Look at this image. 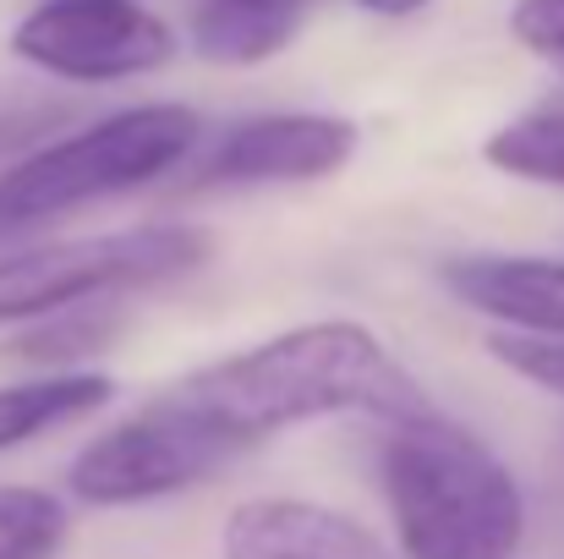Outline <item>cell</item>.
<instances>
[{
	"instance_id": "6da1fadb",
	"label": "cell",
	"mask_w": 564,
	"mask_h": 559,
	"mask_svg": "<svg viewBox=\"0 0 564 559\" xmlns=\"http://www.w3.org/2000/svg\"><path fill=\"white\" fill-rule=\"evenodd\" d=\"M182 417L203 422L236 450H252L296 422L313 417H422L433 411L422 384L389 357L368 324L357 319H318L296 324L263 346H247L225 363L187 373L160 395Z\"/></svg>"
},
{
	"instance_id": "7a4b0ae2",
	"label": "cell",
	"mask_w": 564,
	"mask_h": 559,
	"mask_svg": "<svg viewBox=\"0 0 564 559\" xmlns=\"http://www.w3.org/2000/svg\"><path fill=\"white\" fill-rule=\"evenodd\" d=\"M378 477L405 559H516L527 538L516 472L438 411L383 428Z\"/></svg>"
},
{
	"instance_id": "3957f363",
	"label": "cell",
	"mask_w": 564,
	"mask_h": 559,
	"mask_svg": "<svg viewBox=\"0 0 564 559\" xmlns=\"http://www.w3.org/2000/svg\"><path fill=\"white\" fill-rule=\"evenodd\" d=\"M203 138V116L187 105H132L39 154L0 171V236L39 230L72 208L138 192L182 171Z\"/></svg>"
},
{
	"instance_id": "277c9868",
	"label": "cell",
	"mask_w": 564,
	"mask_h": 559,
	"mask_svg": "<svg viewBox=\"0 0 564 559\" xmlns=\"http://www.w3.org/2000/svg\"><path fill=\"white\" fill-rule=\"evenodd\" d=\"M214 258V236L203 225H127L105 236H77V241H50L28 252L0 258V330L6 324H39L105 297L171 286Z\"/></svg>"
},
{
	"instance_id": "5b68a950",
	"label": "cell",
	"mask_w": 564,
	"mask_h": 559,
	"mask_svg": "<svg viewBox=\"0 0 564 559\" xmlns=\"http://www.w3.org/2000/svg\"><path fill=\"white\" fill-rule=\"evenodd\" d=\"M241 450L225 444L219 433H208L203 422L182 417L165 400H149L138 417L105 428L99 439H88L72 461V494L83 505L99 510H121V505H149L165 494H182L208 483L219 466H230Z\"/></svg>"
},
{
	"instance_id": "8992f818",
	"label": "cell",
	"mask_w": 564,
	"mask_h": 559,
	"mask_svg": "<svg viewBox=\"0 0 564 559\" xmlns=\"http://www.w3.org/2000/svg\"><path fill=\"white\" fill-rule=\"evenodd\" d=\"M11 50L66 83H121L160 72L176 55V33L138 0H44L17 22Z\"/></svg>"
},
{
	"instance_id": "52a82bcc",
	"label": "cell",
	"mask_w": 564,
	"mask_h": 559,
	"mask_svg": "<svg viewBox=\"0 0 564 559\" xmlns=\"http://www.w3.org/2000/svg\"><path fill=\"white\" fill-rule=\"evenodd\" d=\"M357 154V127L346 116L280 110L236 121L187 176V186H269L324 182Z\"/></svg>"
},
{
	"instance_id": "ba28073f",
	"label": "cell",
	"mask_w": 564,
	"mask_h": 559,
	"mask_svg": "<svg viewBox=\"0 0 564 559\" xmlns=\"http://www.w3.org/2000/svg\"><path fill=\"white\" fill-rule=\"evenodd\" d=\"M438 280L460 308L494 319L499 335L564 341V258L460 252V258H444Z\"/></svg>"
},
{
	"instance_id": "9c48e42d",
	"label": "cell",
	"mask_w": 564,
	"mask_h": 559,
	"mask_svg": "<svg viewBox=\"0 0 564 559\" xmlns=\"http://www.w3.org/2000/svg\"><path fill=\"white\" fill-rule=\"evenodd\" d=\"M219 559H389L362 522L313 499H241L219 533Z\"/></svg>"
},
{
	"instance_id": "30bf717a",
	"label": "cell",
	"mask_w": 564,
	"mask_h": 559,
	"mask_svg": "<svg viewBox=\"0 0 564 559\" xmlns=\"http://www.w3.org/2000/svg\"><path fill=\"white\" fill-rule=\"evenodd\" d=\"M110 400H116V378L110 373H88V368L39 373V378H22V384H0V455L33 444L50 428L83 422V417L105 411Z\"/></svg>"
},
{
	"instance_id": "8fae6325",
	"label": "cell",
	"mask_w": 564,
	"mask_h": 559,
	"mask_svg": "<svg viewBox=\"0 0 564 559\" xmlns=\"http://www.w3.org/2000/svg\"><path fill=\"white\" fill-rule=\"evenodd\" d=\"M296 28H302L296 11H274V6H258V0H203L197 17H192V44H197L203 61L252 66V61L280 55L296 39Z\"/></svg>"
},
{
	"instance_id": "7c38bea8",
	"label": "cell",
	"mask_w": 564,
	"mask_h": 559,
	"mask_svg": "<svg viewBox=\"0 0 564 559\" xmlns=\"http://www.w3.org/2000/svg\"><path fill=\"white\" fill-rule=\"evenodd\" d=\"M482 160L516 182L564 186V99H549V105L505 121L482 143Z\"/></svg>"
},
{
	"instance_id": "4fadbf2b",
	"label": "cell",
	"mask_w": 564,
	"mask_h": 559,
	"mask_svg": "<svg viewBox=\"0 0 564 559\" xmlns=\"http://www.w3.org/2000/svg\"><path fill=\"white\" fill-rule=\"evenodd\" d=\"M116 335H121V313L110 302H88V308H72V313L22 324V335L11 341V357L39 363L44 373H72L77 357L105 352Z\"/></svg>"
},
{
	"instance_id": "5bb4252c",
	"label": "cell",
	"mask_w": 564,
	"mask_h": 559,
	"mask_svg": "<svg viewBox=\"0 0 564 559\" xmlns=\"http://www.w3.org/2000/svg\"><path fill=\"white\" fill-rule=\"evenodd\" d=\"M66 533L72 522L55 494L22 483L0 488V559H61Z\"/></svg>"
},
{
	"instance_id": "9a60e30c",
	"label": "cell",
	"mask_w": 564,
	"mask_h": 559,
	"mask_svg": "<svg viewBox=\"0 0 564 559\" xmlns=\"http://www.w3.org/2000/svg\"><path fill=\"white\" fill-rule=\"evenodd\" d=\"M488 352L494 363L549 389V395H564V341H527V335H488Z\"/></svg>"
},
{
	"instance_id": "2e32d148",
	"label": "cell",
	"mask_w": 564,
	"mask_h": 559,
	"mask_svg": "<svg viewBox=\"0 0 564 559\" xmlns=\"http://www.w3.org/2000/svg\"><path fill=\"white\" fill-rule=\"evenodd\" d=\"M510 33H516L538 61H549L554 72H564V0H516Z\"/></svg>"
},
{
	"instance_id": "e0dca14e",
	"label": "cell",
	"mask_w": 564,
	"mask_h": 559,
	"mask_svg": "<svg viewBox=\"0 0 564 559\" xmlns=\"http://www.w3.org/2000/svg\"><path fill=\"white\" fill-rule=\"evenodd\" d=\"M61 121V110H11V116H0V160L6 165H17V160H28V154H39L44 143H55L50 138V127Z\"/></svg>"
},
{
	"instance_id": "ac0fdd59",
	"label": "cell",
	"mask_w": 564,
	"mask_h": 559,
	"mask_svg": "<svg viewBox=\"0 0 564 559\" xmlns=\"http://www.w3.org/2000/svg\"><path fill=\"white\" fill-rule=\"evenodd\" d=\"M362 11H373V17H411V11H422V6H433V0H357Z\"/></svg>"
},
{
	"instance_id": "d6986e66",
	"label": "cell",
	"mask_w": 564,
	"mask_h": 559,
	"mask_svg": "<svg viewBox=\"0 0 564 559\" xmlns=\"http://www.w3.org/2000/svg\"><path fill=\"white\" fill-rule=\"evenodd\" d=\"M258 6H274V11H296V17H302V6H307V0H258Z\"/></svg>"
}]
</instances>
